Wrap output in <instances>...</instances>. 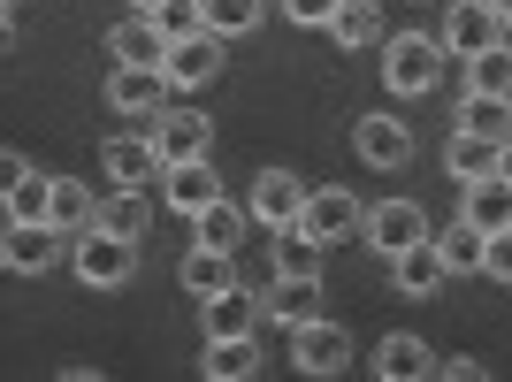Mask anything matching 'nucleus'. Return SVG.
Wrapping results in <instances>:
<instances>
[{
    "mask_svg": "<svg viewBox=\"0 0 512 382\" xmlns=\"http://www.w3.org/2000/svg\"><path fill=\"white\" fill-rule=\"evenodd\" d=\"M444 62H451V46L436 39V31H398V39H383V85L398 92V100L436 92L444 85Z\"/></svg>",
    "mask_w": 512,
    "mask_h": 382,
    "instance_id": "nucleus-1",
    "label": "nucleus"
},
{
    "mask_svg": "<svg viewBox=\"0 0 512 382\" xmlns=\"http://www.w3.org/2000/svg\"><path fill=\"white\" fill-rule=\"evenodd\" d=\"M69 268H77V283L85 291H123L130 276H138V237H115V230H77L69 237Z\"/></svg>",
    "mask_w": 512,
    "mask_h": 382,
    "instance_id": "nucleus-2",
    "label": "nucleus"
},
{
    "mask_svg": "<svg viewBox=\"0 0 512 382\" xmlns=\"http://www.w3.org/2000/svg\"><path fill=\"white\" fill-rule=\"evenodd\" d=\"M291 367H299V375H344V367H352V329H344V321H299V329H291Z\"/></svg>",
    "mask_w": 512,
    "mask_h": 382,
    "instance_id": "nucleus-3",
    "label": "nucleus"
},
{
    "mask_svg": "<svg viewBox=\"0 0 512 382\" xmlns=\"http://www.w3.org/2000/svg\"><path fill=\"white\" fill-rule=\"evenodd\" d=\"M367 245H375V253L383 260H398L406 253V245H421V237H436L428 230V214H421V199H375V207H367Z\"/></svg>",
    "mask_w": 512,
    "mask_h": 382,
    "instance_id": "nucleus-4",
    "label": "nucleus"
},
{
    "mask_svg": "<svg viewBox=\"0 0 512 382\" xmlns=\"http://www.w3.org/2000/svg\"><path fill=\"white\" fill-rule=\"evenodd\" d=\"M100 176L115 191H146L153 176H169V161H161V146H153V130H146V138H130V130H123V138H107V146H100Z\"/></svg>",
    "mask_w": 512,
    "mask_h": 382,
    "instance_id": "nucleus-5",
    "label": "nucleus"
},
{
    "mask_svg": "<svg viewBox=\"0 0 512 382\" xmlns=\"http://www.w3.org/2000/svg\"><path fill=\"white\" fill-rule=\"evenodd\" d=\"M299 230H306V237H321V245H337V237H360V230H367L360 191H344V184H329V191H306Z\"/></svg>",
    "mask_w": 512,
    "mask_h": 382,
    "instance_id": "nucleus-6",
    "label": "nucleus"
},
{
    "mask_svg": "<svg viewBox=\"0 0 512 382\" xmlns=\"http://www.w3.org/2000/svg\"><path fill=\"white\" fill-rule=\"evenodd\" d=\"M62 253H69V230H54V222H8V237H0V260L16 276H46Z\"/></svg>",
    "mask_w": 512,
    "mask_h": 382,
    "instance_id": "nucleus-7",
    "label": "nucleus"
},
{
    "mask_svg": "<svg viewBox=\"0 0 512 382\" xmlns=\"http://www.w3.org/2000/svg\"><path fill=\"white\" fill-rule=\"evenodd\" d=\"M436 39H444L451 54H482V46L505 39V16H497L490 0H451L444 23H436Z\"/></svg>",
    "mask_w": 512,
    "mask_h": 382,
    "instance_id": "nucleus-8",
    "label": "nucleus"
},
{
    "mask_svg": "<svg viewBox=\"0 0 512 382\" xmlns=\"http://www.w3.org/2000/svg\"><path fill=\"white\" fill-rule=\"evenodd\" d=\"M169 69H146V62H115V77H107V107L115 115H161V100H169Z\"/></svg>",
    "mask_w": 512,
    "mask_h": 382,
    "instance_id": "nucleus-9",
    "label": "nucleus"
},
{
    "mask_svg": "<svg viewBox=\"0 0 512 382\" xmlns=\"http://www.w3.org/2000/svg\"><path fill=\"white\" fill-rule=\"evenodd\" d=\"M199 321H207V337H260V321H268V306H260V291L230 283V291L199 298Z\"/></svg>",
    "mask_w": 512,
    "mask_h": 382,
    "instance_id": "nucleus-10",
    "label": "nucleus"
},
{
    "mask_svg": "<svg viewBox=\"0 0 512 382\" xmlns=\"http://www.w3.org/2000/svg\"><path fill=\"white\" fill-rule=\"evenodd\" d=\"M245 207H253V222H268V230H291V222L306 214V184H299L291 169H260Z\"/></svg>",
    "mask_w": 512,
    "mask_h": 382,
    "instance_id": "nucleus-11",
    "label": "nucleus"
},
{
    "mask_svg": "<svg viewBox=\"0 0 512 382\" xmlns=\"http://www.w3.org/2000/svg\"><path fill=\"white\" fill-rule=\"evenodd\" d=\"M222 62H230V54H222V31H199V39H176L161 69H169L176 92H199V85H214V77H222Z\"/></svg>",
    "mask_w": 512,
    "mask_h": 382,
    "instance_id": "nucleus-12",
    "label": "nucleus"
},
{
    "mask_svg": "<svg viewBox=\"0 0 512 382\" xmlns=\"http://www.w3.org/2000/svg\"><path fill=\"white\" fill-rule=\"evenodd\" d=\"M390 283H398V298H436L451 283V260L436 253V237H421V245H406L390 260Z\"/></svg>",
    "mask_w": 512,
    "mask_h": 382,
    "instance_id": "nucleus-13",
    "label": "nucleus"
},
{
    "mask_svg": "<svg viewBox=\"0 0 512 382\" xmlns=\"http://www.w3.org/2000/svg\"><path fill=\"white\" fill-rule=\"evenodd\" d=\"M153 146H161V161H199L214 146V123L192 115V107H161L153 115Z\"/></svg>",
    "mask_w": 512,
    "mask_h": 382,
    "instance_id": "nucleus-14",
    "label": "nucleus"
},
{
    "mask_svg": "<svg viewBox=\"0 0 512 382\" xmlns=\"http://www.w3.org/2000/svg\"><path fill=\"white\" fill-rule=\"evenodd\" d=\"M352 146H360L367 169H406V161H413V130L398 123V115H360Z\"/></svg>",
    "mask_w": 512,
    "mask_h": 382,
    "instance_id": "nucleus-15",
    "label": "nucleus"
},
{
    "mask_svg": "<svg viewBox=\"0 0 512 382\" xmlns=\"http://www.w3.org/2000/svg\"><path fill=\"white\" fill-rule=\"evenodd\" d=\"M161 199H169L176 214H207L214 199H222V176L207 169V153H199V161H169V176H161Z\"/></svg>",
    "mask_w": 512,
    "mask_h": 382,
    "instance_id": "nucleus-16",
    "label": "nucleus"
},
{
    "mask_svg": "<svg viewBox=\"0 0 512 382\" xmlns=\"http://www.w3.org/2000/svg\"><path fill=\"white\" fill-rule=\"evenodd\" d=\"M260 306H268V321H276V329H299V321L321 314V276H268Z\"/></svg>",
    "mask_w": 512,
    "mask_h": 382,
    "instance_id": "nucleus-17",
    "label": "nucleus"
},
{
    "mask_svg": "<svg viewBox=\"0 0 512 382\" xmlns=\"http://www.w3.org/2000/svg\"><path fill=\"white\" fill-rule=\"evenodd\" d=\"M367 367H375L383 382H421V375H436V352H428L421 337H406V329H390V337L375 344V360H367Z\"/></svg>",
    "mask_w": 512,
    "mask_h": 382,
    "instance_id": "nucleus-18",
    "label": "nucleus"
},
{
    "mask_svg": "<svg viewBox=\"0 0 512 382\" xmlns=\"http://www.w3.org/2000/svg\"><path fill=\"white\" fill-rule=\"evenodd\" d=\"M459 214H467L474 230H512V176H474Z\"/></svg>",
    "mask_w": 512,
    "mask_h": 382,
    "instance_id": "nucleus-19",
    "label": "nucleus"
},
{
    "mask_svg": "<svg viewBox=\"0 0 512 382\" xmlns=\"http://www.w3.org/2000/svg\"><path fill=\"white\" fill-rule=\"evenodd\" d=\"M107 54H115V62L161 69V62H169V39H161V23H153V16H130V23H115V31H107Z\"/></svg>",
    "mask_w": 512,
    "mask_h": 382,
    "instance_id": "nucleus-20",
    "label": "nucleus"
},
{
    "mask_svg": "<svg viewBox=\"0 0 512 382\" xmlns=\"http://www.w3.org/2000/svg\"><path fill=\"white\" fill-rule=\"evenodd\" d=\"M329 39L344 54H367V46H383V8L375 0H337V16H329Z\"/></svg>",
    "mask_w": 512,
    "mask_h": 382,
    "instance_id": "nucleus-21",
    "label": "nucleus"
},
{
    "mask_svg": "<svg viewBox=\"0 0 512 382\" xmlns=\"http://www.w3.org/2000/svg\"><path fill=\"white\" fill-rule=\"evenodd\" d=\"M199 375H207V382H253L260 375V344L253 337H207Z\"/></svg>",
    "mask_w": 512,
    "mask_h": 382,
    "instance_id": "nucleus-22",
    "label": "nucleus"
},
{
    "mask_svg": "<svg viewBox=\"0 0 512 382\" xmlns=\"http://www.w3.org/2000/svg\"><path fill=\"white\" fill-rule=\"evenodd\" d=\"M176 283H184L192 298H214V291H230V283H237V268H230V253H222V245H192V253H184V268H176Z\"/></svg>",
    "mask_w": 512,
    "mask_h": 382,
    "instance_id": "nucleus-23",
    "label": "nucleus"
},
{
    "mask_svg": "<svg viewBox=\"0 0 512 382\" xmlns=\"http://www.w3.org/2000/svg\"><path fill=\"white\" fill-rule=\"evenodd\" d=\"M497 146H505V138H474V130H451L444 169L459 176V184H474V176H497Z\"/></svg>",
    "mask_w": 512,
    "mask_h": 382,
    "instance_id": "nucleus-24",
    "label": "nucleus"
},
{
    "mask_svg": "<svg viewBox=\"0 0 512 382\" xmlns=\"http://www.w3.org/2000/svg\"><path fill=\"white\" fill-rule=\"evenodd\" d=\"M451 130H474V138H512V100L505 92H467V107H459V123Z\"/></svg>",
    "mask_w": 512,
    "mask_h": 382,
    "instance_id": "nucleus-25",
    "label": "nucleus"
},
{
    "mask_svg": "<svg viewBox=\"0 0 512 382\" xmlns=\"http://www.w3.org/2000/svg\"><path fill=\"white\" fill-rule=\"evenodd\" d=\"M436 253L451 260V276H474V268H482V253H490V230H474L467 214H459L451 230H436Z\"/></svg>",
    "mask_w": 512,
    "mask_h": 382,
    "instance_id": "nucleus-26",
    "label": "nucleus"
},
{
    "mask_svg": "<svg viewBox=\"0 0 512 382\" xmlns=\"http://www.w3.org/2000/svg\"><path fill=\"white\" fill-rule=\"evenodd\" d=\"M46 214H54V176L39 169L8 176V222H46Z\"/></svg>",
    "mask_w": 512,
    "mask_h": 382,
    "instance_id": "nucleus-27",
    "label": "nucleus"
},
{
    "mask_svg": "<svg viewBox=\"0 0 512 382\" xmlns=\"http://www.w3.org/2000/svg\"><path fill=\"white\" fill-rule=\"evenodd\" d=\"M245 222H253V207H237V199H214L207 214H192L199 245H222V253H237V237H245Z\"/></svg>",
    "mask_w": 512,
    "mask_h": 382,
    "instance_id": "nucleus-28",
    "label": "nucleus"
},
{
    "mask_svg": "<svg viewBox=\"0 0 512 382\" xmlns=\"http://www.w3.org/2000/svg\"><path fill=\"white\" fill-rule=\"evenodd\" d=\"M100 230L115 237H146L153 230V207H146V191H115V199H100V214H92Z\"/></svg>",
    "mask_w": 512,
    "mask_h": 382,
    "instance_id": "nucleus-29",
    "label": "nucleus"
},
{
    "mask_svg": "<svg viewBox=\"0 0 512 382\" xmlns=\"http://www.w3.org/2000/svg\"><path fill=\"white\" fill-rule=\"evenodd\" d=\"M467 92H505L512 100V46H482V54H467Z\"/></svg>",
    "mask_w": 512,
    "mask_h": 382,
    "instance_id": "nucleus-30",
    "label": "nucleus"
},
{
    "mask_svg": "<svg viewBox=\"0 0 512 382\" xmlns=\"http://www.w3.org/2000/svg\"><path fill=\"white\" fill-rule=\"evenodd\" d=\"M92 214H100V207H92V191L77 184V176H54V214H46V222L77 237V230H92Z\"/></svg>",
    "mask_w": 512,
    "mask_h": 382,
    "instance_id": "nucleus-31",
    "label": "nucleus"
},
{
    "mask_svg": "<svg viewBox=\"0 0 512 382\" xmlns=\"http://www.w3.org/2000/svg\"><path fill=\"white\" fill-rule=\"evenodd\" d=\"M276 276H321V237H306L299 222L276 230Z\"/></svg>",
    "mask_w": 512,
    "mask_h": 382,
    "instance_id": "nucleus-32",
    "label": "nucleus"
},
{
    "mask_svg": "<svg viewBox=\"0 0 512 382\" xmlns=\"http://www.w3.org/2000/svg\"><path fill=\"white\" fill-rule=\"evenodd\" d=\"M260 16H268V0H207V31H222V39L260 31Z\"/></svg>",
    "mask_w": 512,
    "mask_h": 382,
    "instance_id": "nucleus-33",
    "label": "nucleus"
},
{
    "mask_svg": "<svg viewBox=\"0 0 512 382\" xmlns=\"http://www.w3.org/2000/svg\"><path fill=\"white\" fill-rule=\"evenodd\" d=\"M153 23H161V39H169V46L176 39H199V31H207V0H169Z\"/></svg>",
    "mask_w": 512,
    "mask_h": 382,
    "instance_id": "nucleus-34",
    "label": "nucleus"
},
{
    "mask_svg": "<svg viewBox=\"0 0 512 382\" xmlns=\"http://www.w3.org/2000/svg\"><path fill=\"white\" fill-rule=\"evenodd\" d=\"M482 276L512 283V230H490V253H482Z\"/></svg>",
    "mask_w": 512,
    "mask_h": 382,
    "instance_id": "nucleus-35",
    "label": "nucleus"
},
{
    "mask_svg": "<svg viewBox=\"0 0 512 382\" xmlns=\"http://www.w3.org/2000/svg\"><path fill=\"white\" fill-rule=\"evenodd\" d=\"M490 367L474 360V352H451V360H436V382H482Z\"/></svg>",
    "mask_w": 512,
    "mask_h": 382,
    "instance_id": "nucleus-36",
    "label": "nucleus"
},
{
    "mask_svg": "<svg viewBox=\"0 0 512 382\" xmlns=\"http://www.w3.org/2000/svg\"><path fill=\"white\" fill-rule=\"evenodd\" d=\"M283 16H291V23H314V31H329L337 0H283Z\"/></svg>",
    "mask_w": 512,
    "mask_h": 382,
    "instance_id": "nucleus-37",
    "label": "nucleus"
},
{
    "mask_svg": "<svg viewBox=\"0 0 512 382\" xmlns=\"http://www.w3.org/2000/svg\"><path fill=\"white\" fill-rule=\"evenodd\" d=\"M161 8H169V0H130V16H161Z\"/></svg>",
    "mask_w": 512,
    "mask_h": 382,
    "instance_id": "nucleus-38",
    "label": "nucleus"
},
{
    "mask_svg": "<svg viewBox=\"0 0 512 382\" xmlns=\"http://www.w3.org/2000/svg\"><path fill=\"white\" fill-rule=\"evenodd\" d=\"M497 176H512V138H505V146H497Z\"/></svg>",
    "mask_w": 512,
    "mask_h": 382,
    "instance_id": "nucleus-39",
    "label": "nucleus"
},
{
    "mask_svg": "<svg viewBox=\"0 0 512 382\" xmlns=\"http://www.w3.org/2000/svg\"><path fill=\"white\" fill-rule=\"evenodd\" d=\"M490 8H497V16H512V0H490Z\"/></svg>",
    "mask_w": 512,
    "mask_h": 382,
    "instance_id": "nucleus-40",
    "label": "nucleus"
}]
</instances>
